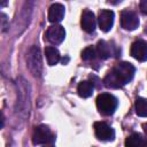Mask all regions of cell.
Returning a JSON list of instances; mask_svg holds the SVG:
<instances>
[{
  "instance_id": "obj_1",
  "label": "cell",
  "mask_w": 147,
  "mask_h": 147,
  "mask_svg": "<svg viewBox=\"0 0 147 147\" xmlns=\"http://www.w3.org/2000/svg\"><path fill=\"white\" fill-rule=\"evenodd\" d=\"M133 76L134 67L129 62H119L106 75L103 83L109 88H119L131 82Z\"/></svg>"
},
{
  "instance_id": "obj_2",
  "label": "cell",
  "mask_w": 147,
  "mask_h": 147,
  "mask_svg": "<svg viewBox=\"0 0 147 147\" xmlns=\"http://www.w3.org/2000/svg\"><path fill=\"white\" fill-rule=\"evenodd\" d=\"M16 91H17V99L15 103V114L16 117L24 121L29 116L30 111V85L23 77H18L16 79Z\"/></svg>"
},
{
  "instance_id": "obj_3",
  "label": "cell",
  "mask_w": 147,
  "mask_h": 147,
  "mask_svg": "<svg viewBox=\"0 0 147 147\" xmlns=\"http://www.w3.org/2000/svg\"><path fill=\"white\" fill-rule=\"evenodd\" d=\"M26 65L30 72L39 78L42 72V60H41V53L38 46H32L26 53Z\"/></svg>"
},
{
  "instance_id": "obj_4",
  "label": "cell",
  "mask_w": 147,
  "mask_h": 147,
  "mask_svg": "<svg viewBox=\"0 0 147 147\" xmlns=\"http://www.w3.org/2000/svg\"><path fill=\"white\" fill-rule=\"evenodd\" d=\"M96 107L102 115H113L117 108V99L110 93H101L96 98Z\"/></svg>"
},
{
  "instance_id": "obj_5",
  "label": "cell",
  "mask_w": 147,
  "mask_h": 147,
  "mask_svg": "<svg viewBox=\"0 0 147 147\" xmlns=\"http://www.w3.org/2000/svg\"><path fill=\"white\" fill-rule=\"evenodd\" d=\"M55 140L53 132L46 125H38L34 127L32 142L33 145H52Z\"/></svg>"
},
{
  "instance_id": "obj_6",
  "label": "cell",
  "mask_w": 147,
  "mask_h": 147,
  "mask_svg": "<svg viewBox=\"0 0 147 147\" xmlns=\"http://www.w3.org/2000/svg\"><path fill=\"white\" fill-rule=\"evenodd\" d=\"M121 25L123 29L133 31L139 25V18L134 11L131 10H123L121 14Z\"/></svg>"
},
{
  "instance_id": "obj_7",
  "label": "cell",
  "mask_w": 147,
  "mask_h": 147,
  "mask_svg": "<svg viewBox=\"0 0 147 147\" xmlns=\"http://www.w3.org/2000/svg\"><path fill=\"white\" fill-rule=\"evenodd\" d=\"M94 132L98 139L103 141H110L115 138L114 130L105 122H95L94 123Z\"/></svg>"
},
{
  "instance_id": "obj_8",
  "label": "cell",
  "mask_w": 147,
  "mask_h": 147,
  "mask_svg": "<svg viewBox=\"0 0 147 147\" xmlns=\"http://www.w3.org/2000/svg\"><path fill=\"white\" fill-rule=\"evenodd\" d=\"M46 38L49 42L54 44V45H59L61 44L64 38H65V30L63 26L59 25V24H55V25H52L47 29V32H46Z\"/></svg>"
},
{
  "instance_id": "obj_9",
  "label": "cell",
  "mask_w": 147,
  "mask_h": 147,
  "mask_svg": "<svg viewBox=\"0 0 147 147\" xmlns=\"http://www.w3.org/2000/svg\"><path fill=\"white\" fill-rule=\"evenodd\" d=\"M131 55L140 61L144 62L147 60V41L145 40H136L132 45H131Z\"/></svg>"
},
{
  "instance_id": "obj_10",
  "label": "cell",
  "mask_w": 147,
  "mask_h": 147,
  "mask_svg": "<svg viewBox=\"0 0 147 147\" xmlns=\"http://www.w3.org/2000/svg\"><path fill=\"white\" fill-rule=\"evenodd\" d=\"M114 13L111 10L108 9H102L99 13L98 16V22H99V26L103 32H108L110 31V29L113 28L114 24Z\"/></svg>"
},
{
  "instance_id": "obj_11",
  "label": "cell",
  "mask_w": 147,
  "mask_h": 147,
  "mask_svg": "<svg viewBox=\"0 0 147 147\" xmlns=\"http://www.w3.org/2000/svg\"><path fill=\"white\" fill-rule=\"evenodd\" d=\"M80 24H82V28H83V30L85 32L92 33L95 30V25H96V18H95L94 14L91 10L85 9L83 11V14H82Z\"/></svg>"
},
{
  "instance_id": "obj_12",
  "label": "cell",
  "mask_w": 147,
  "mask_h": 147,
  "mask_svg": "<svg viewBox=\"0 0 147 147\" xmlns=\"http://www.w3.org/2000/svg\"><path fill=\"white\" fill-rule=\"evenodd\" d=\"M64 16V6L61 3H53L48 9V21L52 23H57L62 21Z\"/></svg>"
},
{
  "instance_id": "obj_13",
  "label": "cell",
  "mask_w": 147,
  "mask_h": 147,
  "mask_svg": "<svg viewBox=\"0 0 147 147\" xmlns=\"http://www.w3.org/2000/svg\"><path fill=\"white\" fill-rule=\"evenodd\" d=\"M95 49H96V55H98L100 59H102V60H106V59H108V57H110V56L113 55L111 46H110L108 42H106L105 40L98 41Z\"/></svg>"
},
{
  "instance_id": "obj_14",
  "label": "cell",
  "mask_w": 147,
  "mask_h": 147,
  "mask_svg": "<svg viewBox=\"0 0 147 147\" xmlns=\"http://www.w3.org/2000/svg\"><path fill=\"white\" fill-rule=\"evenodd\" d=\"M93 90H94V86H93V83L88 82V80H84V82H80L78 87H77V92L79 94V96L82 98H88L92 95L93 93Z\"/></svg>"
},
{
  "instance_id": "obj_15",
  "label": "cell",
  "mask_w": 147,
  "mask_h": 147,
  "mask_svg": "<svg viewBox=\"0 0 147 147\" xmlns=\"http://www.w3.org/2000/svg\"><path fill=\"white\" fill-rule=\"evenodd\" d=\"M45 55H46V59H47V62L49 65H54L60 61V52L53 46L46 47Z\"/></svg>"
},
{
  "instance_id": "obj_16",
  "label": "cell",
  "mask_w": 147,
  "mask_h": 147,
  "mask_svg": "<svg viewBox=\"0 0 147 147\" xmlns=\"http://www.w3.org/2000/svg\"><path fill=\"white\" fill-rule=\"evenodd\" d=\"M144 145H145V141L142 137L138 133H132L125 140V146H129V147H138V146H144Z\"/></svg>"
},
{
  "instance_id": "obj_17",
  "label": "cell",
  "mask_w": 147,
  "mask_h": 147,
  "mask_svg": "<svg viewBox=\"0 0 147 147\" xmlns=\"http://www.w3.org/2000/svg\"><path fill=\"white\" fill-rule=\"evenodd\" d=\"M136 113L140 117H147V100L142 98L136 100Z\"/></svg>"
},
{
  "instance_id": "obj_18",
  "label": "cell",
  "mask_w": 147,
  "mask_h": 147,
  "mask_svg": "<svg viewBox=\"0 0 147 147\" xmlns=\"http://www.w3.org/2000/svg\"><path fill=\"white\" fill-rule=\"evenodd\" d=\"M96 56V49L92 46H88L86 47L83 52H82V59L85 60V61H91V60H94Z\"/></svg>"
},
{
  "instance_id": "obj_19",
  "label": "cell",
  "mask_w": 147,
  "mask_h": 147,
  "mask_svg": "<svg viewBox=\"0 0 147 147\" xmlns=\"http://www.w3.org/2000/svg\"><path fill=\"white\" fill-rule=\"evenodd\" d=\"M1 28H2V32H6L9 28V22L5 14H1Z\"/></svg>"
},
{
  "instance_id": "obj_20",
  "label": "cell",
  "mask_w": 147,
  "mask_h": 147,
  "mask_svg": "<svg viewBox=\"0 0 147 147\" xmlns=\"http://www.w3.org/2000/svg\"><path fill=\"white\" fill-rule=\"evenodd\" d=\"M140 11L145 15H147V0H140V5H139Z\"/></svg>"
},
{
  "instance_id": "obj_21",
  "label": "cell",
  "mask_w": 147,
  "mask_h": 147,
  "mask_svg": "<svg viewBox=\"0 0 147 147\" xmlns=\"http://www.w3.org/2000/svg\"><path fill=\"white\" fill-rule=\"evenodd\" d=\"M107 1H108V3H110V5H117V3L122 2L123 0H107Z\"/></svg>"
},
{
  "instance_id": "obj_22",
  "label": "cell",
  "mask_w": 147,
  "mask_h": 147,
  "mask_svg": "<svg viewBox=\"0 0 147 147\" xmlns=\"http://www.w3.org/2000/svg\"><path fill=\"white\" fill-rule=\"evenodd\" d=\"M7 2H8V0H0V3H1V7H5V6L7 5Z\"/></svg>"
}]
</instances>
